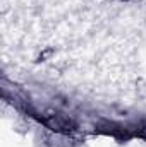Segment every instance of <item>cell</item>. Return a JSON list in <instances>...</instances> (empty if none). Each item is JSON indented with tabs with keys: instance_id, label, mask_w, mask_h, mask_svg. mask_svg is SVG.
Masks as SVG:
<instances>
[{
	"instance_id": "1",
	"label": "cell",
	"mask_w": 146,
	"mask_h": 147,
	"mask_svg": "<svg viewBox=\"0 0 146 147\" xmlns=\"http://www.w3.org/2000/svg\"><path fill=\"white\" fill-rule=\"evenodd\" d=\"M43 127H46L50 132L57 135H71L77 130V123L72 116L60 113V111H46L41 116H38Z\"/></svg>"
},
{
	"instance_id": "2",
	"label": "cell",
	"mask_w": 146,
	"mask_h": 147,
	"mask_svg": "<svg viewBox=\"0 0 146 147\" xmlns=\"http://www.w3.org/2000/svg\"><path fill=\"white\" fill-rule=\"evenodd\" d=\"M55 53V50L53 48H45L40 55L36 57V62H45V60H48V58H52V55Z\"/></svg>"
},
{
	"instance_id": "3",
	"label": "cell",
	"mask_w": 146,
	"mask_h": 147,
	"mask_svg": "<svg viewBox=\"0 0 146 147\" xmlns=\"http://www.w3.org/2000/svg\"><path fill=\"white\" fill-rule=\"evenodd\" d=\"M136 137H141V139H146V127H138V130L134 132Z\"/></svg>"
}]
</instances>
